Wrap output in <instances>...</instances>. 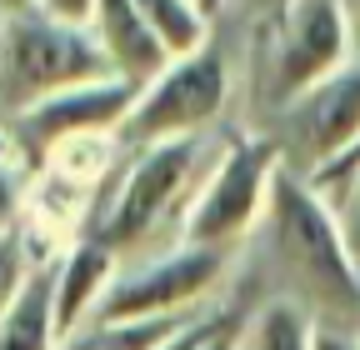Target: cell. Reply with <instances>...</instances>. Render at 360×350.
I'll return each mask as SVG.
<instances>
[{"mask_svg": "<svg viewBox=\"0 0 360 350\" xmlns=\"http://www.w3.org/2000/svg\"><path fill=\"white\" fill-rule=\"evenodd\" d=\"M265 235L290 285V300H300L315 320L360 325V260L345 240L340 210L290 160L281 165L276 186H270Z\"/></svg>", "mask_w": 360, "mask_h": 350, "instance_id": "obj_1", "label": "cell"}, {"mask_svg": "<svg viewBox=\"0 0 360 350\" xmlns=\"http://www.w3.org/2000/svg\"><path fill=\"white\" fill-rule=\"evenodd\" d=\"M220 136H175L155 145H135L130 165L120 170L115 195L101 205L96 226L85 235H101L115 255H160L180 245L186 210L200 195L205 175L220 155Z\"/></svg>", "mask_w": 360, "mask_h": 350, "instance_id": "obj_2", "label": "cell"}, {"mask_svg": "<svg viewBox=\"0 0 360 350\" xmlns=\"http://www.w3.org/2000/svg\"><path fill=\"white\" fill-rule=\"evenodd\" d=\"M101 75H115V65L90 25H65L40 11L0 15V115Z\"/></svg>", "mask_w": 360, "mask_h": 350, "instance_id": "obj_3", "label": "cell"}, {"mask_svg": "<svg viewBox=\"0 0 360 350\" xmlns=\"http://www.w3.org/2000/svg\"><path fill=\"white\" fill-rule=\"evenodd\" d=\"M285 165V150L276 136H231L220 145L200 195L186 210V245L205 250H236L255 226H265L270 186Z\"/></svg>", "mask_w": 360, "mask_h": 350, "instance_id": "obj_4", "label": "cell"}, {"mask_svg": "<svg viewBox=\"0 0 360 350\" xmlns=\"http://www.w3.org/2000/svg\"><path fill=\"white\" fill-rule=\"evenodd\" d=\"M231 105V60L210 46L195 56L170 60L160 75H150L135 96L125 125H120V145H155L175 136H205V130L225 115Z\"/></svg>", "mask_w": 360, "mask_h": 350, "instance_id": "obj_5", "label": "cell"}, {"mask_svg": "<svg viewBox=\"0 0 360 350\" xmlns=\"http://www.w3.org/2000/svg\"><path fill=\"white\" fill-rule=\"evenodd\" d=\"M260 25H265L260 30L265 85L281 110L290 101H300L305 91H315L321 80H330L345 60H355L340 0H285Z\"/></svg>", "mask_w": 360, "mask_h": 350, "instance_id": "obj_6", "label": "cell"}, {"mask_svg": "<svg viewBox=\"0 0 360 350\" xmlns=\"http://www.w3.org/2000/svg\"><path fill=\"white\" fill-rule=\"evenodd\" d=\"M231 271V250H205V245H170L135 271H120L101 316L110 320H155V316H200V305L220 290Z\"/></svg>", "mask_w": 360, "mask_h": 350, "instance_id": "obj_7", "label": "cell"}, {"mask_svg": "<svg viewBox=\"0 0 360 350\" xmlns=\"http://www.w3.org/2000/svg\"><path fill=\"white\" fill-rule=\"evenodd\" d=\"M285 160H300L305 175H326L360 150V56L345 60L330 80L290 101L285 110Z\"/></svg>", "mask_w": 360, "mask_h": 350, "instance_id": "obj_8", "label": "cell"}, {"mask_svg": "<svg viewBox=\"0 0 360 350\" xmlns=\"http://www.w3.org/2000/svg\"><path fill=\"white\" fill-rule=\"evenodd\" d=\"M141 96V85L125 80V75H101V80H85L70 85V91H56L15 115H6L11 136L30 150V160L40 165L56 145L75 141V136H120V125Z\"/></svg>", "mask_w": 360, "mask_h": 350, "instance_id": "obj_9", "label": "cell"}, {"mask_svg": "<svg viewBox=\"0 0 360 350\" xmlns=\"http://www.w3.org/2000/svg\"><path fill=\"white\" fill-rule=\"evenodd\" d=\"M115 276H120V255L101 235H80L60 250V260H56V325H60V340L101 316Z\"/></svg>", "mask_w": 360, "mask_h": 350, "instance_id": "obj_10", "label": "cell"}, {"mask_svg": "<svg viewBox=\"0 0 360 350\" xmlns=\"http://www.w3.org/2000/svg\"><path fill=\"white\" fill-rule=\"evenodd\" d=\"M90 30H96L101 51L110 56L115 75H125L135 85H146L150 75H160L170 65V56L155 46V35L146 30L135 0H96V20H90Z\"/></svg>", "mask_w": 360, "mask_h": 350, "instance_id": "obj_11", "label": "cell"}, {"mask_svg": "<svg viewBox=\"0 0 360 350\" xmlns=\"http://www.w3.org/2000/svg\"><path fill=\"white\" fill-rule=\"evenodd\" d=\"M0 350H60V325H56V260L35 266L20 300L0 320Z\"/></svg>", "mask_w": 360, "mask_h": 350, "instance_id": "obj_12", "label": "cell"}, {"mask_svg": "<svg viewBox=\"0 0 360 350\" xmlns=\"http://www.w3.org/2000/svg\"><path fill=\"white\" fill-rule=\"evenodd\" d=\"M195 320L200 316H155V320H110V316H96L75 335H65L60 350H160L186 325H195Z\"/></svg>", "mask_w": 360, "mask_h": 350, "instance_id": "obj_13", "label": "cell"}, {"mask_svg": "<svg viewBox=\"0 0 360 350\" xmlns=\"http://www.w3.org/2000/svg\"><path fill=\"white\" fill-rule=\"evenodd\" d=\"M146 30L155 35V46L180 60V56H195L200 46H210V11L200 0H135Z\"/></svg>", "mask_w": 360, "mask_h": 350, "instance_id": "obj_14", "label": "cell"}, {"mask_svg": "<svg viewBox=\"0 0 360 350\" xmlns=\"http://www.w3.org/2000/svg\"><path fill=\"white\" fill-rule=\"evenodd\" d=\"M310 340H315V316L300 300L281 295V300H270L260 316L245 320L240 350H310Z\"/></svg>", "mask_w": 360, "mask_h": 350, "instance_id": "obj_15", "label": "cell"}, {"mask_svg": "<svg viewBox=\"0 0 360 350\" xmlns=\"http://www.w3.org/2000/svg\"><path fill=\"white\" fill-rule=\"evenodd\" d=\"M30 271H35V255H30V245H25L20 221L0 226V320H6V311L20 300V290H25Z\"/></svg>", "mask_w": 360, "mask_h": 350, "instance_id": "obj_16", "label": "cell"}, {"mask_svg": "<svg viewBox=\"0 0 360 350\" xmlns=\"http://www.w3.org/2000/svg\"><path fill=\"white\" fill-rule=\"evenodd\" d=\"M245 311H236V305H231V311H220L215 320H210V330H205V340L195 345V350H240V335H245Z\"/></svg>", "mask_w": 360, "mask_h": 350, "instance_id": "obj_17", "label": "cell"}, {"mask_svg": "<svg viewBox=\"0 0 360 350\" xmlns=\"http://www.w3.org/2000/svg\"><path fill=\"white\" fill-rule=\"evenodd\" d=\"M310 350H360V325L315 320V340H310Z\"/></svg>", "mask_w": 360, "mask_h": 350, "instance_id": "obj_18", "label": "cell"}, {"mask_svg": "<svg viewBox=\"0 0 360 350\" xmlns=\"http://www.w3.org/2000/svg\"><path fill=\"white\" fill-rule=\"evenodd\" d=\"M35 11L51 20H65V25H90L96 20V0H35Z\"/></svg>", "mask_w": 360, "mask_h": 350, "instance_id": "obj_19", "label": "cell"}, {"mask_svg": "<svg viewBox=\"0 0 360 350\" xmlns=\"http://www.w3.org/2000/svg\"><path fill=\"white\" fill-rule=\"evenodd\" d=\"M335 210H340V226H345V240H350V250H355V260H360V175H355V186L345 190V200H340Z\"/></svg>", "mask_w": 360, "mask_h": 350, "instance_id": "obj_20", "label": "cell"}, {"mask_svg": "<svg viewBox=\"0 0 360 350\" xmlns=\"http://www.w3.org/2000/svg\"><path fill=\"white\" fill-rule=\"evenodd\" d=\"M210 320H215V316H200L195 325H186V330H180V335L170 340V345H160V350H195V345L205 340V330H210Z\"/></svg>", "mask_w": 360, "mask_h": 350, "instance_id": "obj_21", "label": "cell"}, {"mask_svg": "<svg viewBox=\"0 0 360 350\" xmlns=\"http://www.w3.org/2000/svg\"><path fill=\"white\" fill-rule=\"evenodd\" d=\"M340 11H345V25H350V51L360 56V0H340Z\"/></svg>", "mask_w": 360, "mask_h": 350, "instance_id": "obj_22", "label": "cell"}, {"mask_svg": "<svg viewBox=\"0 0 360 350\" xmlns=\"http://www.w3.org/2000/svg\"><path fill=\"white\" fill-rule=\"evenodd\" d=\"M225 6H231V0H225ZM236 6H240V11H250V15H260V20H265V15H270V11H281V6H285V0H236Z\"/></svg>", "mask_w": 360, "mask_h": 350, "instance_id": "obj_23", "label": "cell"}, {"mask_svg": "<svg viewBox=\"0 0 360 350\" xmlns=\"http://www.w3.org/2000/svg\"><path fill=\"white\" fill-rule=\"evenodd\" d=\"M20 11H35V0H0V15H20Z\"/></svg>", "mask_w": 360, "mask_h": 350, "instance_id": "obj_24", "label": "cell"}, {"mask_svg": "<svg viewBox=\"0 0 360 350\" xmlns=\"http://www.w3.org/2000/svg\"><path fill=\"white\" fill-rule=\"evenodd\" d=\"M200 6H205V11H210V15H215V11H220V6H225V0H200Z\"/></svg>", "mask_w": 360, "mask_h": 350, "instance_id": "obj_25", "label": "cell"}]
</instances>
